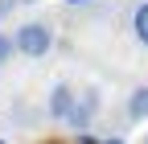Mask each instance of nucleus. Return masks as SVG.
<instances>
[{"mask_svg": "<svg viewBox=\"0 0 148 144\" xmlns=\"http://www.w3.org/2000/svg\"><path fill=\"white\" fill-rule=\"evenodd\" d=\"M12 8H16V0H0V16H8Z\"/></svg>", "mask_w": 148, "mask_h": 144, "instance_id": "6e6552de", "label": "nucleus"}, {"mask_svg": "<svg viewBox=\"0 0 148 144\" xmlns=\"http://www.w3.org/2000/svg\"><path fill=\"white\" fill-rule=\"evenodd\" d=\"M16 4H37V0H16Z\"/></svg>", "mask_w": 148, "mask_h": 144, "instance_id": "9d476101", "label": "nucleus"}, {"mask_svg": "<svg viewBox=\"0 0 148 144\" xmlns=\"http://www.w3.org/2000/svg\"><path fill=\"white\" fill-rule=\"evenodd\" d=\"M66 4H90V0H66Z\"/></svg>", "mask_w": 148, "mask_h": 144, "instance_id": "1a4fd4ad", "label": "nucleus"}, {"mask_svg": "<svg viewBox=\"0 0 148 144\" xmlns=\"http://www.w3.org/2000/svg\"><path fill=\"white\" fill-rule=\"evenodd\" d=\"M132 33H136L140 45H148V0L136 4V12H132Z\"/></svg>", "mask_w": 148, "mask_h": 144, "instance_id": "39448f33", "label": "nucleus"}, {"mask_svg": "<svg viewBox=\"0 0 148 144\" xmlns=\"http://www.w3.org/2000/svg\"><path fill=\"white\" fill-rule=\"evenodd\" d=\"M0 144H8V140H0Z\"/></svg>", "mask_w": 148, "mask_h": 144, "instance_id": "ddd939ff", "label": "nucleus"}, {"mask_svg": "<svg viewBox=\"0 0 148 144\" xmlns=\"http://www.w3.org/2000/svg\"><path fill=\"white\" fill-rule=\"evenodd\" d=\"M74 103H78V95H74L66 82H58V86L49 91V103H45V111H49V119H70Z\"/></svg>", "mask_w": 148, "mask_h": 144, "instance_id": "7ed1b4c3", "label": "nucleus"}, {"mask_svg": "<svg viewBox=\"0 0 148 144\" xmlns=\"http://www.w3.org/2000/svg\"><path fill=\"white\" fill-rule=\"evenodd\" d=\"M140 144H148V136H144V140H140Z\"/></svg>", "mask_w": 148, "mask_h": 144, "instance_id": "f8f14e48", "label": "nucleus"}, {"mask_svg": "<svg viewBox=\"0 0 148 144\" xmlns=\"http://www.w3.org/2000/svg\"><path fill=\"white\" fill-rule=\"evenodd\" d=\"M103 144H123V140H103Z\"/></svg>", "mask_w": 148, "mask_h": 144, "instance_id": "9b49d317", "label": "nucleus"}, {"mask_svg": "<svg viewBox=\"0 0 148 144\" xmlns=\"http://www.w3.org/2000/svg\"><path fill=\"white\" fill-rule=\"evenodd\" d=\"M78 144H103L99 136H90V132H78Z\"/></svg>", "mask_w": 148, "mask_h": 144, "instance_id": "0eeeda50", "label": "nucleus"}, {"mask_svg": "<svg viewBox=\"0 0 148 144\" xmlns=\"http://www.w3.org/2000/svg\"><path fill=\"white\" fill-rule=\"evenodd\" d=\"M12 53H16V45H12V33H0V66H4Z\"/></svg>", "mask_w": 148, "mask_h": 144, "instance_id": "423d86ee", "label": "nucleus"}, {"mask_svg": "<svg viewBox=\"0 0 148 144\" xmlns=\"http://www.w3.org/2000/svg\"><path fill=\"white\" fill-rule=\"evenodd\" d=\"M123 111H127V119H148V82L144 86H136L132 95H127V103H123Z\"/></svg>", "mask_w": 148, "mask_h": 144, "instance_id": "20e7f679", "label": "nucleus"}, {"mask_svg": "<svg viewBox=\"0 0 148 144\" xmlns=\"http://www.w3.org/2000/svg\"><path fill=\"white\" fill-rule=\"evenodd\" d=\"M12 45H16V53H25V58H45L53 49V29L45 21H25V25H16Z\"/></svg>", "mask_w": 148, "mask_h": 144, "instance_id": "f257e3e1", "label": "nucleus"}, {"mask_svg": "<svg viewBox=\"0 0 148 144\" xmlns=\"http://www.w3.org/2000/svg\"><path fill=\"white\" fill-rule=\"evenodd\" d=\"M99 107H103V95H99V91H82L66 123H70V128H78V132H82V128H90V119H95V111H99Z\"/></svg>", "mask_w": 148, "mask_h": 144, "instance_id": "f03ea898", "label": "nucleus"}]
</instances>
